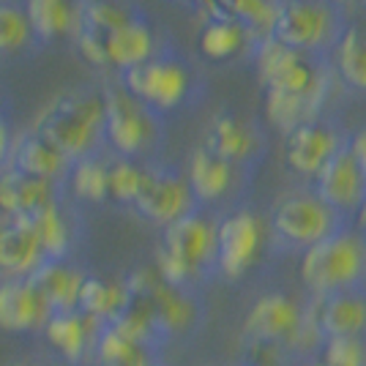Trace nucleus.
Segmentation results:
<instances>
[{"label": "nucleus", "instance_id": "72a5a7b5", "mask_svg": "<svg viewBox=\"0 0 366 366\" xmlns=\"http://www.w3.org/2000/svg\"><path fill=\"white\" fill-rule=\"evenodd\" d=\"M145 167L134 164L132 159H115L109 162V199L121 205H134L139 189H142Z\"/></svg>", "mask_w": 366, "mask_h": 366}, {"label": "nucleus", "instance_id": "20e7f679", "mask_svg": "<svg viewBox=\"0 0 366 366\" xmlns=\"http://www.w3.org/2000/svg\"><path fill=\"white\" fill-rule=\"evenodd\" d=\"M33 132L49 139L71 162L88 159L104 134V99L93 93L61 96L39 115Z\"/></svg>", "mask_w": 366, "mask_h": 366}, {"label": "nucleus", "instance_id": "e433bc0d", "mask_svg": "<svg viewBox=\"0 0 366 366\" xmlns=\"http://www.w3.org/2000/svg\"><path fill=\"white\" fill-rule=\"evenodd\" d=\"M347 151H350L352 159L358 162V167L366 172V129H358V132L352 134L350 145H347Z\"/></svg>", "mask_w": 366, "mask_h": 366}, {"label": "nucleus", "instance_id": "f257e3e1", "mask_svg": "<svg viewBox=\"0 0 366 366\" xmlns=\"http://www.w3.org/2000/svg\"><path fill=\"white\" fill-rule=\"evenodd\" d=\"M156 268L175 287L202 290L214 276H219L214 222L194 211L164 227L156 246Z\"/></svg>", "mask_w": 366, "mask_h": 366}, {"label": "nucleus", "instance_id": "4be33fe9", "mask_svg": "<svg viewBox=\"0 0 366 366\" xmlns=\"http://www.w3.org/2000/svg\"><path fill=\"white\" fill-rule=\"evenodd\" d=\"M93 366H164V347L139 342L118 325H104L96 342Z\"/></svg>", "mask_w": 366, "mask_h": 366}, {"label": "nucleus", "instance_id": "dca6fc26", "mask_svg": "<svg viewBox=\"0 0 366 366\" xmlns=\"http://www.w3.org/2000/svg\"><path fill=\"white\" fill-rule=\"evenodd\" d=\"M58 205V186L9 167L0 172V211L6 219H33Z\"/></svg>", "mask_w": 366, "mask_h": 366}, {"label": "nucleus", "instance_id": "5701e85b", "mask_svg": "<svg viewBox=\"0 0 366 366\" xmlns=\"http://www.w3.org/2000/svg\"><path fill=\"white\" fill-rule=\"evenodd\" d=\"M132 301H134V295L129 290L126 276L109 279V276L88 274L82 292H79V312H85L88 317L99 320L102 325H112L121 320Z\"/></svg>", "mask_w": 366, "mask_h": 366}, {"label": "nucleus", "instance_id": "79ce46f5", "mask_svg": "<svg viewBox=\"0 0 366 366\" xmlns=\"http://www.w3.org/2000/svg\"><path fill=\"white\" fill-rule=\"evenodd\" d=\"M238 366H249V364H244V361H241V364H238Z\"/></svg>", "mask_w": 366, "mask_h": 366}, {"label": "nucleus", "instance_id": "0eeeda50", "mask_svg": "<svg viewBox=\"0 0 366 366\" xmlns=\"http://www.w3.org/2000/svg\"><path fill=\"white\" fill-rule=\"evenodd\" d=\"M265 229L257 214L235 211L216 222V268L227 282L244 279L262 252Z\"/></svg>", "mask_w": 366, "mask_h": 366}, {"label": "nucleus", "instance_id": "f704fd0d", "mask_svg": "<svg viewBox=\"0 0 366 366\" xmlns=\"http://www.w3.org/2000/svg\"><path fill=\"white\" fill-rule=\"evenodd\" d=\"M31 16L14 3H0V55L22 49L31 39Z\"/></svg>", "mask_w": 366, "mask_h": 366}, {"label": "nucleus", "instance_id": "6e6552de", "mask_svg": "<svg viewBox=\"0 0 366 366\" xmlns=\"http://www.w3.org/2000/svg\"><path fill=\"white\" fill-rule=\"evenodd\" d=\"M132 208H134L142 219L153 222V224L169 227V224H175L183 216L194 214L197 199L192 194L189 181L178 178L175 172L145 167L142 189H139V194Z\"/></svg>", "mask_w": 366, "mask_h": 366}, {"label": "nucleus", "instance_id": "1a4fd4ad", "mask_svg": "<svg viewBox=\"0 0 366 366\" xmlns=\"http://www.w3.org/2000/svg\"><path fill=\"white\" fill-rule=\"evenodd\" d=\"M257 71L271 93H292V96H309V93H322L320 76L306 63V58L298 49L279 44L276 39H268L259 46Z\"/></svg>", "mask_w": 366, "mask_h": 366}, {"label": "nucleus", "instance_id": "f8f14e48", "mask_svg": "<svg viewBox=\"0 0 366 366\" xmlns=\"http://www.w3.org/2000/svg\"><path fill=\"white\" fill-rule=\"evenodd\" d=\"M102 328L104 325L99 320L74 309V312H55L41 334L46 336L52 355H58L69 366H93V352Z\"/></svg>", "mask_w": 366, "mask_h": 366}, {"label": "nucleus", "instance_id": "bb28decb", "mask_svg": "<svg viewBox=\"0 0 366 366\" xmlns=\"http://www.w3.org/2000/svg\"><path fill=\"white\" fill-rule=\"evenodd\" d=\"M205 148L229 164H238L254 153V134L238 118L216 115L211 129H208V137H205Z\"/></svg>", "mask_w": 366, "mask_h": 366}, {"label": "nucleus", "instance_id": "cd10ccee", "mask_svg": "<svg viewBox=\"0 0 366 366\" xmlns=\"http://www.w3.org/2000/svg\"><path fill=\"white\" fill-rule=\"evenodd\" d=\"M31 28L39 39H58L76 31V6L71 0H28Z\"/></svg>", "mask_w": 366, "mask_h": 366}, {"label": "nucleus", "instance_id": "9d476101", "mask_svg": "<svg viewBox=\"0 0 366 366\" xmlns=\"http://www.w3.org/2000/svg\"><path fill=\"white\" fill-rule=\"evenodd\" d=\"M104 137L123 159L139 156L151 145L153 126L148 112L129 91L104 93Z\"/></svg>", "mask_w": 366, "mask_h": 366}, {"label": "nucleus", "instance_id": "6ab92c4d", "mask_svg": "<svg viewBox=\"0 0 366 366\" xmlns=\"http://www.w3.org/2000/svg\"><path fill=\"white\" fill-rule=\"evenodd\" d=\"M312 301L328 339H366V290L336 292Z\"/></svg>", "mask_w": 366, "mask_h": 366}, {"label": "nucleus", "instance_id": "393cba45", "mask_svg": "<svg viewBox=\"0 0 366 366\" xmlns=\"http://www.w3.org/2000/svg\"><path fill=\"white\" fill-rule=\"evenodd\" d=\"M28 224L33 227L39 244L44 249V257L46 259H69L71 252L76 246V229L71 216L63 211L61 205H52L41 211L39 216L33 219H25Z\"/></svg>", "mask_w": 366, "mask_h": 366}, {"label": "nucleus", "instance_id": "ddd939ff", "mask_svg": "<svg viewBox=\"0 0 366 366\" xmlns=\"http://www.w3.org/2000/svg\"><path fill=\"white\" fill-rule=\"evenodd\" d=\"M189 76L183 66L175 61H148L142 66H134L123 74V91H129L142 104H151L156 109H169L181 104L186 96Z\"/></svg>", "mask_w": 366, "mask_h": 366}, {"label": "nucleus", "instance_id": "4468645a", "mask_svg": "<svg viewBox=\"0 0 366 366\" xmlns=\"http://www.w3.org/2000/svg\"><path fill=\"white\" fill-rule=\"evenodd\" d=\"M55 312L36 290L31 279H3L0 276V331L9 334H39L44 331Z\"/></svg>", "mask_w": 366, "mask_h": 366}, {"label": "nucleus", "instance_id": "58836bf2", "mask_svg": "<svg viewBox=\"0 0 366 366\" xmlns=\"http://www.w3.org/2000/svg\"><path fill=\"white\" fill-rule=\"evenodd\" d=\"M11 148H14V142L9 137V129H6V123L0 121V167L6 162H11Z\"/></svg>", "mask_w": 366, "mask_h": 366}, {"label": "nucleus", "instance_id": "b1692460", "mask_svg": "<svg viewBox=\"0 0 366 366\" xmlns=\"http://www.w3.org/2000/svg\"><path fill=\"white\" fill-rule=\"evenodd\" d=\"M189 186L197 202H216L232 186V164L219 159L205 145L192 153L189 162Z\"/></svg>", "mask_w": 366, "mask_h": 366}, {"label": "nucleus", "instance_id": "aec40b11", "mask_svg": "<svg viewBox=\"0 0 366 366\" xmlns=\"http://www.w3.org/2000/svg\"><path fill=\"white\" fill-rule=\"evenodd\" d=\"M85 271L69 259H44L28 279L46 298L52 312H74L79 309V292L85 285Z\"/></svg>", "mask_w": 366, "mask_h": 366}, {"label": "nucleus", "instance_id": "9b49d317", "mask_svg": "<svg viewBox=\"0 0 366 366\" xmlns=\"http://www.w3.org/2000/svg\"><path fill=\"white\" fill-rule=\"evenodd\" d=\"M315 194L336 214L358 216L366 202V172L358 167L347 145L331 156V162L315 175Z\"/></svg>", "mask_w": 366, "mask_h": 366}, {"label": "nucleus", "instance_id": "2eb2a0df", "mask_svg": "<svg viewBox=\"0 0 366 366\" xmlns=\"http://www.w3.org/2000/svg\"><path fill=\"white\" fill-rule=\"evenodd\" d=\"M331 36V14L312 0H287L276 9L271 39L290 49H317Z\"/></svg>", "mask_w": 366, "mask_h": 366}, {"label": "nucleus", "instance_id": "412c9836", "mask_svg": "<svg viewBox=\"0 0 366 366\" xmlns=\"http://www.w3.org/2000/svg\"><path fill=\"white\" fill-rule=\"evenodd\" d=\"M11 167L25 175H33V178L58 183L66 172H71L74 162L58 151L49 139L41 137L39 132H25L11 148Z\"/></svg>", "mask_w": 366, "mask_h": 366}, {"label": "nucleus", "instance_id": "f3484780", "mask_svg": "<svg viewBox=\"0 0 366 366\" xmlns=\"http://www.w3.org/2000/svg\"><path fill=\"white\" fill-rule=\"evenodd\" d=\"M342 148V142L336 137L328 126H322L317 121H309L298 129H292L285 142V159H287V167L292 172H301V175H317L331 156Z\"/></svg>", "mask_w": 366, "mask_h": 366}, {"label": "nucleus", "instance_id": "ea45409f", "mask_svg": "<svg viewBox=\"0 0 366 366\" xmlns=\"http://www.w3.org/2000/svg\"><path fill=\"white\" fill-rule=\"evenodd\" d=\"M358 227H361V235L366 238V202H364V208L358 211Z\"/></svg>", "mask_w": 366, "mask_h": 366}, {"label": "nucleus", "instance_id": "7ed1b4c3", "mask_svg": "<svg viewBox=\"0 0 366 366\" xmlns=\"http://www.w3.org/2000/svg\"><path fill=\"white\" fill-rule=\"evenodd\" d=\"M126 282H129L132 295H137L151 306L153 317L159 322L167 345L194 339L199 328L205 325L208 309H205V301L199 298V292L169 285L167 279L159 274L156 265L134 268L126 276Z\"/></svg>", "mask_w": 366, "mask_h": 366}, {"label": "nucleus", "instance_id": "a878e982", "mask_svg": "<svg viewBox=\"0 0 366 366\" xmlns=\"http://www.w3.org/2000/svg\"><path fill=\"white\" fill-rule=\"evenodd\" d=\"M153 33L148 25H142L139 19L126 22L123 28L109 33L107 39V61L109 66H121V69H134L151 61L153 55Z\"/></svg>", "mask_w": 366, "mask_h": 366}, {"label": "nucleus", "instance_id": "c85d7f7f", "mask_svg": "<svg viewBox=\"0 0 366 366\" xmlns=\"http://www.w3.org/2000/svg\"><path fill=\"white\" fill-rule=\"evenodd\" d=\"M216 19L235 22L244 31L274 33L276 9L271 0H211Z\"/></svg>", "mask_w": 366, "mask_h": 366}, {"label": "nucleus", "instance_id": "473e14b6", "mask_svg": "<svg viewBox=\"0 0 366 366\" xmlns=\"http://www.w3.org/2000/svg\"><path fill=\"white\" fill-rule=\"evenodd\" d=\"M244 28H238L235 22L227 19H214L211 25H205V31L199 36V49L205 52V58L211 61H224L232 58L241 46H244Z\"/></svg>", "mask_w": 366, "mask_h": 366}, {"label": "nucleus", "instance_id": "c9c22d12", "mask_svg": "<svg viewBox=\"0 0 366 366\" xmlns=\"http://www.w3.org/2000/svg\"><path fill=\"white\" fill-rule=\"evenodd\" d=\"M320 361L331 366H366V339H328Z\"/></svg>", "mask_w": 366, "mask_h": 366}, {"label": "nucleus", "instance_id": "a19ab883", "mask_svg": "<svg viewBox=\"0 0 366 366\" xmlns=\"http://www.w3.org/2000/svg\"><path fill=\"white\" fill-rule=\"evenodd\" d=\"M309 366H331V364H325V361H320V358H317V361H312Z\"/></svg>", "mask_w": 366, "mask_h": 366}, {"label": "nucleus", "instance_id": "2f4dec72", "mask_svg": "<svg viewBox=\"0 0 366 366\" xmlns=\"http://www.w3.org/2000/svg\"><path fill=\"white\" fill-rule=\"evenodd\" d=\"M336 69L355 91H366V39L350 28L336 46Z\"/></svg>", "mask_w": 366, "mask_h": 366}, {"label": "nucleus", "instance_id": "a211bd4d", "mask_svg": "<svg viewBox=\"0 0 366 366\" xmlns=\"http://www.w3.org/2000/svg\"><path fill=\"white\" fill-rule=\"evenodd\" d=\"M44 259V249L25 219L0 222V276L3 279H25Z\"/></svg>", "mask_w": 366, "mask_h": 366}, {"label": "nucleus", "instance_id": "4c0bfd02", "mask_svg": "<svg viewBox=\"0 0 366 366\" xmlns=\"http://www.w3.org/2000/svg\"><path fill=\"white\" fill-rule=\"evenodd\" d=\"M9 366H69V364L61 361L58 355H28V358L11 361Z\"/></svg>", "mask_w": 366, "mask_h": 366}, {"label": "nucleus", "instance_id": "f03ea898", "mask_svg": "<svg viewBox=\"0 0 366 366\" xmlns=\"http://www.w3.org/2000/svg\"><path fill=\"white\" fill-rule=\"evenodd\" d=\"M301 282L312 298L366 290V238L342 229L301 257Z\"/></svg>", "mask_w": 366, "mask_h": 366}, {"label": "nucleus", "instance_id": "37998d69", "mask_svg": "<svg viewBox=\"0 0 366 366\" xmlns=\"http://www.w3.org/2000/svg\"><path fill=\"white\" fill-rule=\"evenodd\" d=\"M336 3H342V0H336Z\"/></svg>", "mask_w": 366, "mask_h": 366}, {"label": "nucleus", "instance_id": "423d86ee", "mask_svg": "<svg viewBox=\"0 0 366 366\" xmlns=\"http://www.w3.org/2000/svg\"><path fill=\"white\" fill-rule=\"evenodd\" d=\"M306 312H309V298L298 301L282 290L262 292L246 312L241 339L244 345H276L290 352L292 342L304 328Z\"/></svg>", "mask_w": 366, "mask_h": 366}, {"label": "nucleus", "instance_id": "c756f323", "mask_svg": "<svg viewBox=\"0 0 366 366\" xmlns=\"http://www.w3.org/2000/svg\"><path fill=\"white\" fill-rule=\"evenodd\" d=\"M322 93H309V96H292V93H271L265 96V112L274 126L290 134L292 129L304 126L315 118L320 107Z\"/></svg>", "mask_w": 366, "mask_h": 366}, {"label": "nucleus", "instance_id": "7c9ffc66", "mask_svg": "<svg viewBox=\"0 0 366 366\" xmlns=\"http://www.w3.org/2000/svg\"><path fill=\"white\" fill-rule=\"evenodd\" d=\"M71 189H74L76 197L85 199V202L109 199V164H104L96 156L74 162V167H71Z\"/></svg>", "mask_w": 366, "mask_h": 366}, {"label": "nucleus", "instance_id": "39448f33", "mask_svg": "<svg viewBox=\"0 0 366 366\" xmlns=\"http://www.w3.org/2000/svg\"><path fill=\"white\" fill-rule=\"evenodd\" d=\"M274 235L290 249H312L345 229V216L336 214L317 194H287L271 214Z\"/></svg>", "mask_w": 366, "mask_h": 366}]
</instances>
